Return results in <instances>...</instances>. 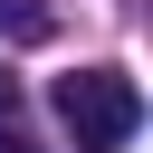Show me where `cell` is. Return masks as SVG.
<instances>
[{
    "instance_id": "7a4b0ae2",
    "label": "cell",
    "mask_w": 153,
    "mask_h": 153,
    "mask_svg": "<svg viewBox=\"0 0 153 153\" xmlns=\"http://www.w3.org/2000/svg\"><path fill=\"white\" fill-rule=\"evenodd\" d=\"M48 29H57V19H48V0H0V38H10V48H38Z\"/></svg>"
},
{
    "instance_id": "277c9868",
    "label": "cell",
    "mask_w": 153,
    "mask_h": 153,
    "mask_svg": "<svg viewBox=\"0 0 153 153\" xmlns=\"http://www.w3.org/2000/svg\"><path fill=\"white\" fill-rule=\"evenodd\" d=\"M10 105H19V76H0V115H10Z\"/></svg>"
},
{
    "instance_id": "6da1fadb",
    "label": "cell",
    "mask_w": 153,
    "mask_h": 153,
    "mask_svg": "<svg viewBox=\"0 0 153 153\" xmlns=\"http://www.w3.org/2000/svg\"><path fill=\"white\" fill-rule=\"evenodd\" d=\"M57 124L76 134V153H124L143 134V86L124 67H76L57 76Z\"/></svg>"
},
{
    "instance_id": "3957f363",
    "label": "cell",
    "mask_w": 153,
    "mask_h": 153,
    "mask_svg": "<svg viewBox=\"0 0 153 153\" xmlns=\"http://www.w3.org/2000/svg\"><path fill=\"white\" fill-rule=\"evenodd\" d=\"M0 153H29V143H19V124H10V115H0Z\"/></svg>"
}]
</instances>
